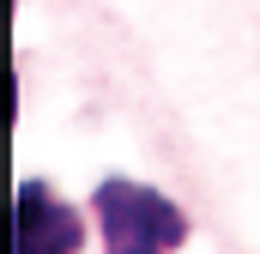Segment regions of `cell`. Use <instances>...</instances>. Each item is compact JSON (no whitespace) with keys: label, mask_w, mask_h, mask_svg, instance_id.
Wrapping results in <instances>:
<instances>
[{"label":"cell","mask_w":260,"mask_h":254,"mask_svg":"<svg viewBox=\"0 0 260 254\" xmlns=\"http://www.w3.org/2000/svg\"><path fill=\"white\" fill-rule=\"evenodd\" d=\"M91 212L103 224V254H170L188 236L182 206H170L157 188L127 182V176H109L91 200Z\"/></svg>","instance_id":"cell-1"},{"label":"cell","mask_w":260,"mask_h":254,"mask_svg":"<svg viewBox=\"0 0 260 254\" xmlns=\"http://www.w3.org/2000/svg\"><path fill=\"white\" fill-rule=\"evenodd\" d=\"M85 248V218L67 206L49 182H18V224H12V254H79Z\"/></svg>","instance_id":"cell-2"}]
</instances>
